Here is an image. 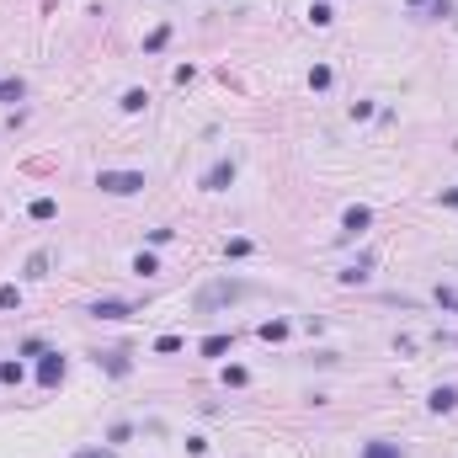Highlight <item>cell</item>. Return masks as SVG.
I'll use <instances>...</instances> for the list:
<instances>
[{
  "mask_svg": "<svg viewBox=\"0 0 458 458\" xmlns=\"http://www.w3.org/2000/svg\"><path fill=\"white\" fill-rule=\"evenodd\" d=\"M256 293H261L256 282L219 278V282H202V288H198V299H192V309H198V315H214L219 304H240V299H256Z\"/></svg>",
  "mask_w": 458,
  "mask_h": 458,
  "instance_id": "obj_1",
  "label": "cell"
},
{
  "mask_svg": "<svg viewBox=\"0 0 458 458\" xmlns=\"http://www.w3.org/2000/svg\"><path fill=\"white\" fill-rule=\"evenodd\" d=\"M96 187L112 198H134V192H144V171H96Z\"/></svg>",
  "mask_w": 458,
  "mask_h": 458,
  "instance_id": "obj_2",
  "label": "cell"
},
{
  "mask_svg": "<svg viewBox=\"0 0 458 458\" xmlns=\"http://www.w3.org/2000/svg\"><path fill=\"white\" fill-rule=\"evenodd\" d=\"M85 315H91V320H128V315H139V304H128V299H96V304H85Z\"/></svg>",
  "mask_w": 458,
  "mask_h": 458,
  "instance_id": "obj_3",
  "label": "cell"
},
{
  "mask_svg": "<svg viewBox=\"0 0 458 458\" xmlns=\"http://www.w3.org/2000/svg\"><path fill=\"white\" fill-rule=\"evenodd\" d=\"M229 181H235V160L224 155V160H214V165L202 171V192H224Z\"/></svg>",
  "mask_w": 458,
  "mask_h": 458,
  "instance_id": "obj_4",
  "label": "cell"
},
{
  "mask_svg": "<svg viewBox=\"0 0 458 458\" xmlns=\"http://www.w3.org/2000/svg\"><path fill=\"white\" fill-rule=\"evenodd\" d=\"M38 384H43V389H59V384H64V357H59V352H43V362H38Z\"/></svg>",
  "mask_w": 458,
  "mask_h": 458,
  "instance_id": "obj_5",
  "label": "cell"
},
{
  "mask_svg": "<svg viewBox=\"0 0 458 458\" xmlns=\"http://www.w3.org/2000/svg\"><path fill=\"white\" fill-rule=\"evenodd\" d=\"M368 224H373V208H346L341 214V240H357Z\"/></svg>",
  "mask_w": 458,
  "mask_h": 458,
  "instance_id": "obj_6",
  "label": "cell"
},
{
  "mask_svg": "<svg viewBox=\"0 0 458 458\" xmlns=\"http://www.w3.org/2000/svg\"><path fill=\"white\" fill-rule=\"evenodd\" d=\"M96 368H107L112 379H128V373H134V362H128V352H96Z\"/></svg>",
  "mask_w": 458,
  "mask_h": 458,
  "instance_id": "obj_7",
  "label": "cell"
},
{
  "mask_svg": "<svg viewBox=\"0 0 458 458\" xmlns=\"http://www.w3.org/2000/svg\"><path fill=\"white\" fill-rule=\"evenodd\" d=\"M426 405H432V410H437V416H442V410H458V389H453V384H437V389H432V399H426Z\"/></svg>",
  "mask_w": 458,
  "mask_h": 458,
  "instance_id": "obj_8",
  "label": "cell"
},
{
  "mask_svg": "<svg viewBox=\"0 0 458 458\" xmlns=\"http://www.w3.org/2000/svg\"><path fill=\"white\" fill-rule=\"evenodd\" d=\"M229 346H235V336H224V331H219V336H202V341H198V352H202V357H224Z\"/></svg>",
  "mask_w": 458,
  "mask_h": 458,
  "instance_id": "obj_9",
  "label": "cell"
},
{
  "mask_svg": "<svg viewBox=\"0 0 458 458\" xmlns=\"http://www.w3.org/2000/svg\"><path fill=\"white\" fill-rule=\"evenodd\" d=\"M362 458H405V453H399V442L373 437V442H362Z\"/></svg>",
  "mask_w": 458,
  "mask_h": 458,
  "instance_id": "obj_10",
  "label": "cell"
},
{
  "mask_svg": "<svg viewBox=\"0 0 458 458\" xmlns=\"http://www.w3.org/2000/svg\"><path fill=\"white\" fill-rule=\"evenodd\" d=\"M27 214H32L38 224H48V219H59V202H54V198H32V208H27Z\"/></svg>",
  "mask_w": 458,
  "mask_h": 458,
  "instance_id": "obj_11",
  "label": "cell"
},
{
  "mask_svg": "<svg viewBox=\"0 0 458 458\" xmlns=\"http://www.w3.org/2000/svg\"><path fill=\"white\" fill-rule=\"evenodd\" d=\"M368 267H373V256H357L346 272H341V282H346V288H352V282H362V278H368Z\"/></svg>",
  "mask_w": 458,
  "mask_h": 458,
  "instance_id": "obj_12",
  "label": "cell"
},
{
  "mask_svg": "<svg viewBox=\"0 0 458 458\" xmlns=\"http://www.w3.org/2000/svg\"><path fill=\"white\" fill-rule=\"evenodd\" d=\"M288 331H293L288 320H267V325H261V341H288Z\"/></svg>",
  "mask_w": 458,
  "mask_h": 458,
  "instance_id": "obj_13",
  "label": "cell"
},
{
  "mask_svg": "<svg viewBox=\"0 0 458 458\" xmlns=\"http://www.w3.org/2000/svg\"><path fill=\"white\" fill-rule=\"evenodd\" d=\"M165 43H171V27H165V21H160L155 32H149V38H144V54H160V48H165Z\"/></svg>",
  "mask_w": 458,
  "mask_h": 458,
  "instance_id": "obj_14",
  "label": "cell"
},
{
  "mask_svg": "<svg viewBox=\"0 0 458 458\" xmlns=\"http://www.w3.org/2000/svg\"><path fill=\"white\" fill-rule=\"evenodd\" d=\"M21 379H27V368H21V362H0V384H11V389H17Z\"/></svg>",
  "mask_w": 458,
  "mask_h": 458,
  "instance_id": "obj_15",
  "label": "cell"
},
{
  "mask_svg": "<svg viewBox=\"0 0 458 458\" xmlns=\"http://www.w3.org/2000/svg\"><path fill=\"white\" fill-rule=\"evenodd\" d=\"M144 107H149V96H144L139 85H134V91H123V112H144Z\"/></svg>",
  "mask_w": 458,
  "mask_h": 458,
  "instance_id": "obj_16",
  "label": "cell"
},
{
  "mask_svg": "<svg viewBox=\"0 0 458 458\" xmlns=\"http://www.w3.org/2000/svg\"><path fill=\"white\" fill-rule=\"evenodd\" d=\"M134 272H139V278H155V272H160V261L149 256V251H139V256H134Z\"/></svg>",
  "mask_w": 458,
  "mask_h": 458,
  "instance_id": "obj_17",
  "label": "cell"
},
{
  "mask_svg": "<svg viewBox=\"0 0 458 458\" xmlns=\"http://www.w3.org/2000/svg\"><path fill=\"white\" fill-rule=\"evenodd\" d=\"M426 17H432V21H448V17H453V0H426Z\"/></svg>",
  "mask_w": 458,
  "mask_h": 458,
  "instance_id": "obj_18",
  "label": "cell"
},
{
  "mask_svg": "<svg viewBox=\"0 0 458 458\" xmlns=\"http://www.w3.org/2000/svg\"><path fill=\"white\" fill-rule=\"evenodd\" d=\"M17 304H21V288H17V282H6V288H0V309H17Z\"/></svg>",
  "mask_w": 458,
  "mask_h": 458,
  "instance_id": "obj_19",
  "label": "cell"
},
{
  "mask_svg": "<svg viewBox=\"0 0 458 458\" xmlns=\"http://www.w3.org/2000/svg\"><path fill=\"white\" fill-rule=\"evenodd\" d=\"M21 91H27L21 80H0V101H21Z\"/></svg>",
  "mask_w": 458,
  "mask_h": 458,
  "instance_id": "obj_20",
  "label": "cell"
},
{
  "mask_svg": "<svg viewBox=\"0 0 458 458\" xmlns=\"http://www.w3.org/2000/svg\"><path fill=\"white\" fill-rule=\"evenodd\" d=\"M437 304L448 309V315H458V288H437Z\"/></svg>",
  "mask_w": 458,
  "mask_h": 458,
  "instance_id": "obj_21",
  "label": "cell"
},
{
  "mask_svg": "<svg viewBox=\"0 0 458 458\" xmlns=\"http://www.w3.org/2000/svg\"><path fill=\"white\" fill-rule=\"evenodd\" d=\"M309 85H315V91H325V85H331V70H325V64H315V70H309Z\"/></svg>",
  "mask_w": 458,
  "mask_h": 458,
  "instance_id": "obj_22",
  "label": "cell"
},
{
  "mask_svg": "<svg viewBox=\"0 0 458 458\" xmlns=\"http://www.w3.org/2000/svg\"><path fill=\"white\" fill-rule=\"evenodd\" d=\"M224 384H235V389H240V384H251V373H245V368L235 362V368H224Z\"/></svg>",
  "mask_w": 458,
  "mask_h": 458,
  "instance_id": "obj_23",
  "label": "cell"
},
{
  "mask_svg": "<svg viewBox=\"0 0 458 458\" xmlns=\"http://www.w3.org/2000/svg\"><path fill=\"white\" fill-rule=\"evenodd\" d=\"M331 17H336L331 6H315V11H309V21H315V27H331Z\"/></svg>",
  "mask_w": 458,
  "mask_h": 458,
  "instance_id": "obj_24",
  "label": "cell"
},
{
  "mask_svg": "<svg viewBox=\"0 0 458 458\" xmlns=\"http://www.w3.org/2000/svg\"><path fill=\"white\" fill-rule=\"evenodd\" d=\"M128 432H134V426H128V421H118V426H112V432H107V442H112V448H118V442H128Z\"/></svg>",
  "mask_w": 458,
  "mask_h": 458,
  "instance_id": "obj_25",
  "label": "cell"
},
{
  "mask_svg": "<svg viewBox=\"0 0 458 458\" xmlns=\"http://www.w3.org/2000/svg\"><path fill=\"white\" fill-rule=\"evenodd\" d=\"M181 346H187L181 336H160V341H155V352H181Z\"/></svg>",
  "mask_w": 458,
  "mask_h": 458,
  "instance_id": "obj_26",
  "label": "cell"
},
{
  "mask_svg": "<svg viewBox=\"0 0 458 458\" xmlns=\"http://www.w3.org/2000/svg\"><path fill=\"white\" fill-rule=\"evenodd\" d=\"M75 458H112V448H80Z\"/></svg>",
  "mask_w": 458,
  "mask_h": 458,
  "instance_id": "obj_27",
  "label": "cell"
},
{
  "mask_svg": "<svg viewBox=\"0 0 458 458\" xmlns=\"http://www.w3.org/2000/svg\"><path fill=\"white\" fill-rule=\"evenodd\" d=\"M410 6H426V0H410Z\"/></svg>",
  "mask_w": 458,
  "mask_h": 458,
  "instance_id": "obj_28",
  "label": "cell"
}]
</instances>
